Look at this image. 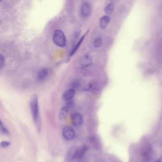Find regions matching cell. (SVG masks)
I'll return each mask as SVG.
<instances>
[{"instance_id": "6da1fadb", "label": "cell", "mask_w": 162, "mask_h": 162, "mask_svg": "<svg viewBox=\"0 0 162 162\" xmlns=\"http://www.w3.org/2000/svg\"><path fill=\"white\" fill-rule=\"evenodd\" d=\"M30 107L33 118L35 123L36 128L40 131L41 129V122L39 117V109L38 105V98L36 94L33 95L30 100Z\"/></svg>"}, {"instance_id": "7a4b0ae2", "label": "cell", "mask_w": 162, "mask_h": 162, "mask_svg": "<svg viewBox=\"0 0 162 162\" xmlns=\"http://www.w3.org/2000/svg\"><path fill=\"white\" fill-rule=\"evenodd\" d=\"M53 40L56 45L61 48L64 47L67 44V39L65 34L60 30L55 31L53 34Z\"/></svg>"}, {"instance_id": "3957f363", "label": "cell", "mask_w": 162, "mask_h": 162, "mask_svg": "<svg viewBox=\"0 0 162 162\" xmlns=\"http://www.w3.org/2000/svg\"><path fill=\"white\" fill-rule=\"evenodd\" d=\"M62 135L65 140L70 141L74 139L76 134L74 128L70 126H67L63 129Z\"/></svg>"}, {"instance_id": "277c9868", "label": "cell", "mask_w": 162, "mask_h": 162, "mask_svg": "<svg viewBox=\"0 0 162 162\" xmlns=\"http://www.w3.org/2000/svg\"><path fill=\"white\" fill-rule=\"evenodd\" d=\"M92 13V6L88 1H84L82 4L81 8V13L84 17L89 16Z\"/></svg>"}, {"instance_id": "5b68a950", "label": "cell", "mask_w": 162, "mask_h": 162, "mask_svg": "<svg viewBox=\"0 0 162 162\" xmlns=\"http://www.w3.org/2000/svg\"><path fill=\"white\" fill-rule=\"evenodd\" d=\"M71 120L73 125L76 127H79L83 123V117L79 113H74L71 115Z\"/></svg>"}, {"instance_id": "8992f818", "label": "cell", "mask_w": 162, "mask_h": 162, "mask_svg": "<svg viewBox=\"0 0 162 162\" xmlns=\"http://www.w3.org/2000/svg\"><path fill=\"white\" fill-rule=\"evenodd\" d=\"M93 60L92 57L89 54H86L82 57L80 60L81 65L83 67H88L92 65Z\"/></svg>"}, {"instance_id": "52a82bcc", "label": "cell", "mask_w": 162, "mask_h": 162, "mask_svg": "<svg viewBox=\"0 0 162 162\" xmlns=\"http://www.w3.org/2000/svg\"><path fill=\"white\" fill-rule=\"evenodd\" d=\"M78 147H73L70 148L67 154V159L68 161H73L76 159Z\"/></svg>"}, {"instance_id": "ba28073f", "label": "cell", "mask_w": 162, "mask_h": 162, "mask_svg": "<svg viewBox=\"0 0 162 162\" xmlns=\"http://www.w3.org/2000/svg\"><path fill=\"white\" fill-rule=\"evenodd\" d=\"M76 91L74 88H70L65 91L63 95V99L65 100H70L74 97Z\"/></svg>"}, {"instance_id": "9c48e42d", "label": "cell", "mask_w": 162, "mask_h": 162, "mask_svg": "<svg viewBox=\"0 0 162 162\" xmlns=\"http://www.w3.org/2000/svg\"><path fill=\"white\" fill-rule=\"evenodd\" d=\"M48 71L46 68H44L43 69H41L37 75V79L38 81H44L48 77Z\"/></svg>"}, {"instance_id": "30bf717a", "label": "cell", "mask_w": 162, "mask_h": 162, "mask_svg": "<svg viewBox=\"0 0 162 162\" xmlns=\"http://www.w3.org/2000/svg\"><path fill=\"white\" fill-rule=\"evenodd\" d=\"M88 147L86 145L78 147L77 149V159H81L86 154V152L88 150Z\"/></svg>"}, {"instance_id": "8fae6325", "label": "cell", "mask_w": 162, "mask_h": 162, "mask_svg": "<svg viewBox=\"0 0 162 162\" xmlns=\"http://www.w3.org/2000/svg\"><path fill=\"white\" fill-rule=\"evenodd\" d=\"M109 21H110V18L109 16L106 15L102 17L100 20V27L102 29L106 28Z\"/></svg>"}, {"instance_id": "7c38bea8", "label": "cell", "mask_w": 162, "mask_h": 162, "mask_svg": "<svg viewBox=\"0 0 162 162\" xmlns=\"http://www.w3.org/2000/svg\"><path fill=\"white\" fill-rule=\"evenodd\" d=\"M89 32V30H88V31H87V32L86 33H85V34H84V35L82 36V38L80 39V40H79L78 42L77 43L76 46L74 47V48L72 50V51L71 52L70 54V56H73L74 53H76L77 50H78V48H79V47L80 46L81 44H82V42H83V40L84 38H85L87 34L88 33V32Z\"/></svg>"}, {"instance_id": "4fadbf2b", "label": "cell", "mask_w": 162, "mask_h": 162, "mask_svg": "<svg viewBox=\"0 0 162 162\" xmlns=\"http://www.w3.org/2000/svg\"><path fill=\"white\" fill-rule=\"evenodd\" d=\"M68 113V108L66 107H63L59 112V118L60 120H64Z\"/></svg>"}, {"instance_id": "5bb4252c", "label": "cell", "mask_w": 162, "mask_h": 162, "mask_svg": "<svg viewBox=\"0 0 162 162\" xmlns=\"http://www.w3.org/2000/svg\"><path fill=\"white\" fill-rule=\"evenodd\" d=\"M151 149L149 148H146L145 151L143 153V157L144 161L146 162H148L151 159Z\"/></svg>"}, {"instance_id": "9a60e30c", "label": "cell", "mask_w": 162, "mask_h": 162, "mask_svg": "<svg viewBox=\"0 0 162 162\" xmlns=\"http://www.w3.org/2000/svg\"><path fill=\"white\" fill-rule=\"evenodd\" d=\"M114 10V5H113V4H108L105 8V13L107 14V16L110 15L112 14Z\"/></svg>"}, {"instance_id": "2e32d148", "label": "cell", "mask_w": 162, "mask_h": 162, "mask_svg": "<svg viewBox=\"0 0 162 162\" xmlns=\"http://www.w3.org/2000/svg\"><path fill=\"white\" fill-rule=\"evenodd\" d=\"M97 88L93 84H88L86 86L83 88L84 91L94 92L96 90Z\"/></svg>"}, {"instance_id": "e0dca14e", "label": "cell", "mask_w": 162, "mask_h": 162, "mask_svg": "<svg viewBox=\"0 0 162 162\" xmlns=\"http://www.w3.org/2000/svg\"><path fill=\"white\" fill-rule=\"evenodd\" d=\"M102 44V38L100 37L96 38L93 43V45L95 48H98L101 46Z\"/></svg>"}, {"instance_id": "ac0fdd59", "label": "cell", "mask_w": 162, "mask_h": 162, "mask_svg": "<svg viewBox=\"0 0 162 162\" xmlns=\"http://www.w3.org/2000/svg\"><path fill=\"white\" fill-rule=\"evenodd\" d=\"M10 145V143L9 142H7V141H3L0 144V146L2 147V148L7 147Z\"/></svg>"}, {"instance_id": "d6986e66", "label": "cell", "mask_w": 162, "mask_h": 162, "mask_svg": "<svg viewBox=\"0 0 162 162\" xmlns=\"http://www.w3.org/2000/svg\"><path fill=\"white\" fill-rule=\"evenodd\" d=\"M4 58L2 55L0 54V69H1L4 66Z\"/></svg>"}, {"instance_id": "ffe728a7", "label": "cell", "mask_w": 162, "mask_h": 162, "mask_svg": "<svg viewBox=\"0 0 162 162\" xmlns=\"http://www.w3.org/2000/svg\"><path fill=\"white\" fill-rule=\"evenodd\" d=\"M0 128H1V131H2L4 133L7 134H9V131H8V130L5 127L2 126L0 127Z\"/></svg>"}, {"instance_id": "44dd1931", "label": "cell", "mask_w": 162, "mask_h": 162, "mask_svg": "<svg viewBox=\"0 0 162 162\" xmlns=\"http://www.w3.org/2000/svg\"><path fill=\"white\" fill-rule=\"evenodd\" d=\"M73 101L72 100H69L68 101V102L67 103V106L66 107H67V108H70V107H72L73 106Z\"/></svg>"}, {"instance_id": "7402d4cb", "label": "cell", "mask_w": 162, "mask_h": 162, "mask_svg": "<svg viewBox=\"0 0 162 162\" xmlns=\"http://www.w3.org/2000/svg\"><path fill=\"white\" fill-rule=\"evenodd\" d=\"M157 162H162V157H160L159 159L157 161H156Z\"/></svg>"}, {"instance_id": "603a6c76", "label": "cell", "mask_w": 162, "mask_h": 162, "mask_svg": "<svg viewBox=\"0 0 162 162\" xmlns=\"http://www.w3.org/2000/svg\"><path fill=\"white\" fill-rule=\"evenodd\" d=\"M2 122H1V120H0V127L2 126Z\"/></svg>"}, {"instance_id": "cb8c5ba5", "label": "cell", "mask_w": 162, "mask_h": 162, "mask_svg": "<svg viewBox=\"0 0 162 162\" xmlns=\"http://www.w3.org/2000/svg\"></svg>"}]
</instances>
